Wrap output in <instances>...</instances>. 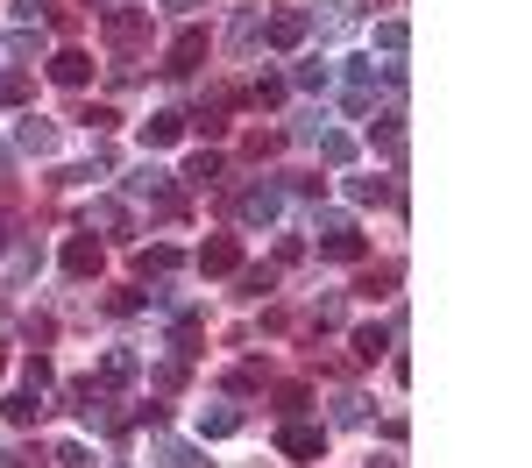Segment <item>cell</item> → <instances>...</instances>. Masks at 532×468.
<instances>
[{
    "mask_svg": "<svg viewBox=\"0 0 532 468\" xmlns=\"http://www.w3.org/2000/svg\"><path fill=\"white\" fill-rule=\"evenodd\" d=\"M0 100H8V107L29 100V71H8V78H0Z\"/></svg>",
    "mask_w": 532,
    "mask_h": 468,
    "instance_id": "35",
    "label": "cell"
},
{
    "mask_svg": "<svg viewBox=\"0 0 532 468\" xmlns=\"http://www.w3.org/2000/svg\"><path fill=\"white\" fill-rule=\"evenodd\" d=\"M57 468H100V461H93L86 440H64V447H57Z\"/></svg>",
    "mask_w": 532,
    "mask_h": 468,
    "instance_id": "32",
    "label": "cell"
},
{
    "mask_svg": "<svg viewBox=\"0 0 532 468\" xmlns=\"http://www.w3.org/2000/svg\"><path fill=\"white\" fill-rule=\"evenodd\" d=\"M0 171H8V149H0Z\"/></svg>",
    "mask_w": 532,
    "mask_h": 468,
    "instance_id": "40",
    "label": "cell"
},
{
    "mask_svg": "<svg viewBox=\"0 0 532 468\" xmlns=\"http://www.w3.org/2000/svg\"><path fill=\"white\" fill-rule=\"evenodd\" d=\"M313 36V22H306V8H277L270 22H263V43L270 50H298V43H306Z\"/></svg>",
    "mask_w": 532,
    "mask_h": 468,
    "instance_id": "5",
    "label": "cell"
},
{
    "mask_svg": "<svg viewBox=\"0 0 532 468\" xmlns=\"http://www.w3.org/2000/svg\"><path fill=\"white\" fill-rule=\"evenodd\" d=\"M235 426H242V412H235V405H213V412H199V433H206V440H227Z\"/></svg>",
    "mask_w": 532,
    "mask_h": 468,
    "instance_id": "21",
    "label": "cell"
},
{
    "mask_svg": "<svg viewBox=\"0 0 532 468\" xmlns=\"http://www.w3.org/2000/svg\"><path fill=\"white\" fill-rule=\"evenodd\" d=\"M348 192H355V206H384V199H398L391 178H348Z\"/></svg>",
    "mask_w": 532,
    "mask_h": 468,
    "instance_id": "18",
    "label": "cell"
},
{
    "mask_svg": "<svg viewBox=\"0 0 532 468\" xmlns=\"http://www.w3.org/2000/svg\"><path fill=\"white\" fill-rule=\"evenodd\" d=\"M355 355H362V362L391 355V327H376V320H369V327H355Z\"/></svg>",
    "mask_w": 532,
    "mask_h": 468,
    "instance_id": "19",
    "label": "cell"
},
{
    "mask_svg": "<svg viewBox=\"0 0 532 468\" xmlns=\"http://www.w3.org/2000/svg\"><path fill=\"white\" fill-rule=\"evenodd\" d=\"M15 142H22L29 156H57V128H50L43 114H22V121H15Z\"/></svg>",
    "mask_w": 532,
    "mask_h": 468,
    "instance_id": "10",
    "label": "cell"
},
{
    "mask_svg": "<svg viewBox=\"0 0 532 468\" xmlns=\"http://www.w3.org/2000/svg\"><path fill=\"white\" fill-rule=\"evenodd\" d=\"M185 185H192V192H213V185H220V156H206V149L185 156Z\"/></svg>",
    "mask_w": 532,
    "mask_h": 468,
    "instance_id": "16",
    "label": "cell"
},
{
    "mask_svg": "<svg viewBox=\"0 0 532 468\" xmlns=\"http://www.w3.org/2000/svg\"><path fill=\"white\" fill-rule=\"evenodd\" d=\"M277 447H284L291 461H320V454H327V426H284Z\"/></svg>",
    "mask_w": 532,
    "mask_h": 468,
    "instance_id": "8",
    "label": "cell"
},
{
    "mask_svg": "<svg viewBox=\"0 0 532 468\" xmlns=\"http://www.w3.org/2000/svg\"><path fill=\"white\" fill-rule=\"evenodd\" d=\"M15 22H22V29H43V22H50V0H15Z\"/></svg>",
    "mask_w": 532,
    "mask_h": 468,
    "instance_id": "34",
    "label": "cell"
},
{
    "mask_svg": "<svg viewBox=\"0 0 532 468\" xmlns=\"http://www.w3.org/2000/svg\"><path fill=\"white\" fill-rule=\"evenodd\" d=\"M100 36H107V50H121V57H128V50L149 36V8H128V0H121V8L100 22Z\"/></svg>",
    "mask_w": 532,
    "mask_h": 468,
    "instance_id": "2",
    "label": "cell"
},
{
    "mask_svg": "<svg viewBox=\"0 0 532 468\" xmlns=\"http://www.w3.org/2000/svg\"><path fill=\"white\" fill-rule=\"evenodd\" d=\"M256 36H263V15H256V8H242L235 22H227V43H235V50H249Z\"/></svg>",
    "mask_w": 532,
    "mask_h": 468,
    "instance_id": "22",
    "label": "cell"
},
{
    "mask_svg": "<svg viewBox=\"0 0 532 468\" xmlns=\"http://www.w3.org/2000/svg\"><path fill=\"white\" fill-rule=\"evenodd\" d=\"M313 149H320V164H348V156H355V135H341V128H320V135H313Z\"/></svg>",
    "mask_w": 532,
    "mask_h": 468,
    "instance_id": "17",
    "label": "cell"
},
{
    "mask_svg": "<svg viewBox=\"0 0 532 468\" xmlns=\"http://www.w3.org/2000/svg\"><path fill=\"white\" fill-rule=\"evenodd\" d=\"M391 284H398V270L384 263V270H369V277H362L355 291H362V298H391Z\"/></svg>",
    "mask_w": 532,
    "mask_h": 468,
    "instance_id": "31",
    "label": "cell"
},
{
    "mask_svg": "<svg viewBox=\"0 0 532 468\" xmlns=\"http://www.w3.org/2000/svg\"><path fill=\"white\" fill-rule=\"evenodd\" d=\"M86 227H100V234H114V242H128V206H121V199H93V206H86Z\"/></svg>",
    "mask_w": 532,
    "mask_h": 468,
    "instance_id": "12",
    "label": "cell"
},
{
    "mask_svg": "<svg viewBox=\"0 0 532 468\" xmlns=\"http://www.w3.org/2000/svg\"><path fill=\"white\" fill-rule=\"evenodd\" d=\"M369 468H398V454H376V461H369Z\"/></svg>",
    "mask_w": 532,
    "mask_h": 468,
    "instance_id": "38",
    "label": "cell"
},
{
    "mask_svg": "<svg viewBox=\"0 0 532 468\" xmlns=\"http://www.w3.org/2000/svg\"><path fill=\"white\" fill-rule=\"evenodd\" d=\"M8 57H15V64L43 57V29H15V36H8Z\"/></svg>",
    "mask_w": 532,
    "mask_h": 468,
    "instance_id": "25",
    "label": "cell"
},
{
    "mask_svg": "<svg viewBox=\"0 0 532 468\" xmlns=\"http://www.w3.org/2000/svg\"><path fill=\"white\" fill-rule=\"evenodd\" d=\"M341 100H348V114H369V100H376V71H369L362 57L341 71Z\"/></svg>",
    "mask_w": 532,
    "mask_h": 468,
    "instance_id": "7",
    "label": "cell"
},
{
    "mask_svg": "<svg viewBox=\"0 0 532 468\" xmlns=\"http://www.w3.org/2000/svg\"><path fill=\"white\" fill-rule=\"evenodd\" d=\"M249 107H284V78H256V86H249Z\"/></svg>",
    "mask_w": 532,
    "mask_h": 468,
    "instance_id": "26",
    "label": "cell"
},
{
    "mask_svg": "<svg viewBox=\"0 0 532 468\" xmlns=\"http://www.w3.org/2000/svg\"><path fill=\"white\" fill-rule=\"evenodd\" d=\"M0 468H22V454H0Z\"/></svg>",
    "mask_w": 532,
    "mask_h": 468,
    "instance_id": "39",
    "label": "cell"
},
{
    "mask_svg": "<svg viewBox=\"0 0 532 468\" xmlns=\"http://www.w3.org/2000/svg\"><path fill=\"white\" fill-rule=\"evenodd\" d=\"M369 142L398 156V149H405V128H398V114H384V121H376V128H369Z\"/></svg>",
    "mask_w": 532,
    "mask_h": 468,
    "instance_id": "27",
    "label": "cell"
},
{
    "mask_svg": "<svg viewBox=\"0 0 532 468\" xmlns=\"http://www.w3.org/2000/svg\"><path fill=\"white\" fill-rule=\"evenodd\" d=\"M157 8H178V15H192V8H206V0H157Z\"/></svg>",
    "mask_w": 532,
    "mask_h": 468,
    "instance_id": "37",
    "label": "cell"
},
{
    "mask_svg": "<svg viewBox=\"0 0 532 468\" xmlns=\"http://www.w3.org/2000/svg\"><path fill=\"white\" fill-rule=\"evenodd\" d=\"M135 369H142V362H135V348H107L93 383H107V390H114V383H135Z\"/></svg>",
    "mask_w": 532,
    "mask_h": 468,
    "instance_id": "14",
    "label": "cell"
},
{
    "mask_svg": "<svg viewBox=\"0 0 532 468\" xmlns=\"http://www.w3.org/2000/svg\"><path fill=\"white\" fill-rule=\"evenodd\" d=\"M235 220H242V227H277V220H284V192H277V185H249V192L235 199Z\"/></svg>",
    "mask_w": 532,
    "mask_h": 468,
    "instance_id": "3",
    "label": "cell"
},
{
    "mask_svg": "<svg viewBox=\"0 0 532 468\" xmlns=\"http://www.w3.org/2000/svg\"><path fill=\"white\" fill-rule=\"evenodd\" d=\"M79 121H86V128H93V135H107V128H114V107H86V114H79Z\"/></svg>",
    "mask_w": 532,
    "mask_h": 468,
    "instance_id": "36",
    "label": "cell"
},
{
    "mask_svg": "<svg viewBox=\"0 0 532 468\" xmlns=\"http://www.w3.org/2000/svg\"><path fill=\"white\" fill-rule=\"evenodd\" d=\"M320 256H334V263H355V256H362V234H355L348 213H327V220H320Z\"/></svg>",
    "mask_w": 532,
    "mask_h": 468,
    "instance_id": "4",
    "label": "cell"
},
{
    "mask_svg": "<svg viewBox=\"0 0 532 468\" xmlns=\"http://www.w3.org/2000/svg\"><path fill=\"white\" fill-rule=\"evenodd\" d=\"M376 43H384L391 57H405V43H412V29H405V22L391 15V22H376Z\"/></svg>",
    "mask_w": 532,
    "mask_h": 468,
    "instance_id": "29",
    "label": "cell"
},
{
    "mask_svg": "<svg viewBox=\"0 0 532 468\" xmlns=\"http://www.w3.org/2000/svg\"><path fill=\"white\" fill-rule=\"evenodd\" d=\"M291 78H298V86H306V93H327V86H334V64H320V57H306V64H298V71H291Z\"/></svg>",
    "mask_w": 532,
    "mask_h": 468,
    "instance_id": "23",
    "label": "cell"
},
{
    "mask_svg": "<svg viewBox=\"0 0 532 468\" xmlns=\"http://www.w3.org/2000/svg\"><path fill=\"white\" fill-rule=\"evenodd\" d=\"M235 284H242V298H263L277 284V270H235Z\"/></svg>",
    "mask_w": 532,
    "mask_h": 468,
    "instance_id": "33",
    "label": "cell"
},
{
    "mask_svg": "<svg viewBox=\"0 0 532 468\" xmlns=\"http://www.w3.org/2000/svg\"><path fill=\"white\" fill-rule=\"evenodd\" d=\"M199 57H206V29H185V36L171 43V64H164V71H199Z\"/></svg>",
    "mask_w": 532,
    "mask_h": 468,
    "instance_id": "15",
    "label": "cell"
},
{
    "mask_svg": "<svg viewBox=\"0 0 532 468\" xmlns=\"http://www.w3.org/2000/svg\"><path fill=\"white\" fill-rule=\"evenodd\" d=\"M178 263H185L178 249H142V277H171Z\"/></svg>",
    "mask_w": 532,
    "mask_h": 468,
    "instance_id": "28",
    "label": "cell"
},
{
    "mask_svg": "<svg viewBox=\"0 0 532 468\" xmlns=\"http://www.w3.org/2000/svg\"><path fill=\"white\" fill-rule=\"evenodd\" d=\"M121 192L142 199V206H157V213H178V192H171V171H164V164H135V171L121 178Z\"/></svg>",
    "mask_w": 532,
    "mask_h": 468,
    "instance_id": "1",
    "label": "cell"
},
{
    "mask_svg": "<svg viewBox=\"0 0 532 468\" xmlns=\"http://www.w3.org/2000/svg\"><path fill=\"white\" fill-rule=\"evenodd\" d=\"M50 78H57V86H71V93H79L86 78H93V57H86V50H57V57H50Z\"/></svg>",
    "mask_w": 532,
    "mask_h": 468,
    "instance_id": "11",
    "label": "cell"
},
{
    "mask_svg": "<svg viewBox=\"0 0 532 468\" xmlns=\"http://www.w3.org/2000/svg\"><path fill=\"white\" fill-rule=\"evenodd\" d=\"M100 263H107V256H100L93 234H71V242H64V277H79V284H86V277H100Z\"/></svg>",
    "mask_w": 532,
    "mask_h": 468,
    "instance_id": "6",
    "label": "cell"
},
{
    "mask_svg": "<svg viewBox=\"0 0 532 468\" xmlns=\"http://www.w3.org/2000/svg\"><path fill=\"white\" fill-rule=\"evenodd\" d=\"M8 419H15V426H36V419H43V390H29V383H22L15 398H8Z\"/></svg>",
    "mask_w": 532,
    "mask_h": 468,
    "instance_id": "20",
    "label": "cell"
},
{
    "mask_svg": "<svg viewBox=\"0 0 532 468\" xmlns=\"http://www.w3.org/2000/svg\"><path fill=\"white\" fill-rule=\"evenodd\" d=\"M199 270H206V277H235V270H242V242H235V234L206 242V249H199Z\"/></svg>",
    "mask_w": 532,
    "mask_h": 468,
    "instance_id": "9",
    "label": "cell"
},
{
    "mask_svg": "<svg viewBox=\"0 0 532 468\" xmlns=\"http://www.w3.org/2000/svg\"><path fill=\"white\" fill-rule=\"evenodd\" d=\"M157 461H164V468H206L199 447H185V440H157Z\"/></svg>",
    "mask_w": 532,
    "mask_h": 468,
    "instance_id": "24",
    "label": "cell"
},
{
    "mask_svg": "<svg viewBox=\"0 0 532 468\" xmlns=\"http://www.w3.org/2000/svg\"><path fill=\"white\" fill-rule=\"evenodd\" d=\"M334 419H341V426H362V419H369V398H355V390H341V398H334Z\"/></svg>",
    "mask_w": 532,
    "mask_h": 468,
    "instance_id": "30",
    "label": "cell"
},
{
    "mask_svg": "<svg viewBox=\"0 0 532 468\" xmlns=\"http://www.w3.org/2000/svg\"><path fill=\"white\" fill-rule=\"evenodd\" d=\"M178 135H185V114H171V107H164V114H149V121H142V149H171Z\"/></svg>",
    "mask_w": 532,
    "mask_h": 468,
    "instance_id": "13",
    "label": "cell"
}]
</instances>
